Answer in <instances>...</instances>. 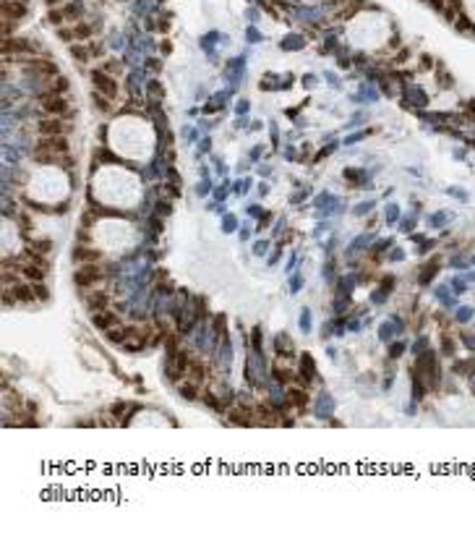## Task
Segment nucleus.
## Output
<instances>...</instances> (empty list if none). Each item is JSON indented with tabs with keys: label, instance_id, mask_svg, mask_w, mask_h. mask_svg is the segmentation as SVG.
Returning <instances> with one entry per match:
<instances>
[{
	"label": "nucleus",
	"instance_id": "nucleus-19",
	"mask_svg": "<svg viewBox=\"0 0 475 533\" xmlns=\"http://www.w3.org/2000/svg\"><path fill=\"white\" fill-rule=\"evenodd\" d=\"M47 21H50V24H55V26H60L63 21H65V14H63V8H52L50 14H47Z\"/></svg>",
	"mask_w": 475,
	"mask_h": 533
},
{
	"label": "nucleus",
	"instance_id": "nucleus-18",
	"mask_svg": "<svg viewBox=\"0 0 475 533\" xmlns=\"http://www.w3.org/2000/svg\"><path fill=\"white\" fill-rule=\"evenodd\" d=\"M89 34H91V26H89V24H81V21H78V24L73 26V37H76V40H89Z\"/></svg>",
	"mask_w": 475,
	"mask_h": 533
},
{
	"label": "nucleus",
	"instance_id": "nucleus-26",
	"mask_svg": "<svg viewBox=\"0 0 475 533\" xmlns=\"http://www.w3.org/2000/svg\"><path fill=\"white\" fill-rule=\"evenodd\" d=\"M105 71H110V74H120V71H123V66H120L118 60H107V66H105Z\"/></svg>",
	"mask_w": 475,
	"mask_h": 533
},
{
	"label": "nucleus",
	"instance_id": "nucleus-21",
	"mask_svg": "<svg viewBox=\"0 0 475 533\" xmlns=\"http://www.w3.org/2000/svg\"><path fill=\"white\" fill-rule=\"evenodd\" d=\"M180 395H183L185 400H193V398H196V384H193V382H188V384L180 387Z\"/></svg>",
	"mask_w": 475,
	"mask_h": 533
},
{
	"label": "nucleus",
	"instance_id": "nucleus-16",
	"mask_svg": "<svg viewBox=\"0 0 475 533\" xmlns=\"http://www.w3.org/2000/svg\"><path fill=\"white\" fill-rule=\"evenodd\" d=\"M287 400H290L293 405H298V408H303V405L308 402V395H306L303 390H295V387H293L290 392H287Z\"/></svg>",
	"mask_w": 475,
	"mask_h": 533
},
{
	"label": "nucleus",
	"instance_id": "nucleus-3",
	"mask_svg": "<svg viewBox=\"0 0 475 533\" xmlns=\"http://www.w3.org/2000/svg\"><path fill=\"white\" fill-rule=\"evenodd\" d=\"M68 149H71L68 136H39L34 157L42 160V157H52V154H68Z\"/></svg>",
	"mask_w": 475,
	"mask_h": 533
},
{
	"label": "nucleus",
	"instance_id": "nucleus-20",
	"mask_svg": "<svg viewBox=\"0 0 475 533\" xmlns=\"http://www.w3.org/2000/svg\"><path fill=\"white\" fill-rule=\"evenodd\" d=\"M442 353H444V356H452V353H455V342H452L449 334H442Z\"/></svg>",
	"mask_w": 475,
	"mask_h": 533
},
{
	"label": "nucleus",
	"instance_id": "nucleus-27",
	"mask_svg": "<svg viewBox=\"0 0 475 533\" xmlns=\"http://www.w3.org/2000/svg\"><path fill=\"white\" fill-rule=\"evenodd\" d=\"M112 413H115V416H123V413H125V402H115V405H112Z\"/></svg>",
	"mask_w": 475,
	"mask_h": 533
},
{
	"label": "nucleus",
	"instance_id": "nucleus-9",
	"mask_svg": "<svg viewBox=\"0 0 475 533\" xmlns=\"http://www.w3.org/2000/svg\"><path fill=\"white\" fill-rule=\"evenodd\" d=\"M110 304V296L102 293V290H94V293H86V308L94 311V314H99V311H105Z\"/></svg>",
	"mask_w": 475,
	"mask_h": 533
},
{
	"label": "nucleus",
	"instance_id": "nucleus-2",
	"mask_svg": "<svg viewBox=\"0 0 475 533\" xmlns=\"http://www.w3.org/2000/svg\"><path fill=\"white\" fill-rule=\"evenodd\" d=\"M39 108L50 118H68L71 115V102L65 94H39Z\"/></svg>",
	"mask_w": 475,
	"mask_h": 533
},
{
	"label": "nucleus",
	"instance_id": "nucleus-29",
	"mask_svg": "<svg viewBox=\"0 0 475 533\" xmlns=\"http://www.w3.org/2000/svg\"><path fill=\"white\" fill-rule=\"evenodd\" d=\"M457 319H460V322H468V319H470V311H468V308H460Z\"/></svg>",
	"mask_w": 475,
	"mask_h": 533
},
{
	"label": "nucleus",
	"instance_id": "nucleus-10",
	"mask_svg": "<svg viewBox=\"0 0 475 533\" xmlns=\"http://www.w3.org/2000/svg\"><path fill=\"white\" fill-rule=\"evenodd\" d=\"M99 259H102V254L94 251V248H89V246H76V251H73V262L76 264H97Z\"/></svg>",
	"mask_w": 475,
	"mask_h": 533
},
{
	"label": "nucleus",
	"instance_id": "nucleus-25",
	"mask_svg": "<svg viewBox=\"0 0 475 533\" xmlns=\"http://www.w3.org/2000/svg\"><path fill=\"white\" fill-rule=\"evenodd\" d=\"M402 350H405V345H402V342L389 345V358H400V356H402Z\"/></svg>",
	"mask_w": 475,
	"mask_h": 533
},
{
	"label": "nucleus",
	"instance_id": "nucleus-1",
	"mask_svg": "<svg viewBox=\"0 0 475 533\" xmlns=\"http://www.w3.org/2000/svg\"><path fill=\"white\" fill-rule=\"evenodd\" d=\"M413 374H415V382H421L426 390L439 387V376H442V372H439L436 356L431 350H426L423 356H418L415 364H413Z\"/></svg>",
	"mask_w": 475,
	"mask_h": 533
},
{
	"label": "nucleus",
	"instance_id": "nucleus-17",
	"mask_svg": "<svg viewBox=\"0 0 475 533\" xmlns=\"http://www.w3.org/2000/svg\"><path fill=\"white\" fill-rule=\"evenodd\" d=\"M91 100H94L97 110H102V112H110V110H112V105H110V97L99 94V92H94V94H91Z\"/></svg>",
	"mask_w": 475,
	"mask_h": 533
},
{
	"label": "nucleus",
	"instance_id": "nucleus-5",
	"mask_svg": "<svg viewBox=\"0 0 475 533\" xmlns=\"http://www.w3.org/2000/svg\"><path fill=\"white\" fill-rule=\"evenodd\" d=\"M73 280H76L78 288H94V285H99L102 280H105V274H102L94 264H81L76 270V274H73Z\"/></svg>",
	"mask_w": 475,
	"mask_h": 533
},
{
	"label": "nucleus",
	"instance_id": "nucleus-15",
	"mask_svg": "<svg viewBox=\"0 0 475 533\" xmlns=\"http://www.w3.org/2000/svg\"><path fill=\"white\" fill-rule=\"evenodd\" d=\"M188 376H191L193 384H201V382H204V364H201V361L191 364V366H188Z\"/></svg>",
	"mask_w": 475,
	"mask_h": 533
},
{
	"label": "nucleus",
	"instance_id": "nucleus-6",
	"mask_svg": "<svg viewBox=\"0 0 475 533\" xmlns=\"http://www.w3.org/2000/svg\"><path fill=\"white\" fill-rule=\"evenodd\" d=\"M91 81H94V89L102 92L105 97H118V84H115V78L107 76V71H91Z\"/></svg>",
	"mask_w": 475,
	"mask_h": 533
},
{
	"label": "nucleus",
	"instance_id": "nucleus-28",
	"mask_svg": "<svg viewBox=\"0 0 475 533\" xmlns=\"http://www.w3.org/2000/svg\"><path fill=\"white\" fill-rule=\"evenodd\" d=\"M389 338H392V327L384 324V327H381V340H389Z\"/></svg>",
	"mask_w": 475,
	"mask_h": 533
},
{
	"label": "nucleus",
	"instance_id": "nucleus-4",
	"mask_svg": "<svg viewBox=\"0 0 475 533\" xmlns=\"http://www.w3.org/2000/svg\"><path fill=\"white\" fill-rule=\"evenodd\" d=\"M71 128H73V126L68 123L65 118H50V115L37 123V134L39 136H68V134H71Z\"/></svg>",
	"mask_w": 475,
	"mask_h": 533
},
{
	"label": "nucleus",
	"instance_id": "nucleus-24",
	"mask_svg": "<svg viewBox=\"0 0 475 533\" xmlns=\"http://www.w3.org/2000/svg\"><path fill=\"white\" fill-rule=\"evenodd\" d=\"M34 293H37V298H39V300H47V298H50L47 288H44L42 282H34Z\"/></svg>",
	"mask_w": 475,
	"mask_h": 533
},
{
	"label": "nucleus",
	"instance_id": "nucleus-14",
	"mask_svg": "<svg viewBox=\"0 0 475 533\" xmlns=\"http://www.w3.org/2000/svg\"><path fill=\"white\" fill-rule=\"evenodd\" d=\"M107 340H110V342H115V345H123L125 340H128V330L110 327V330H107Z\"/></svg>",
	"mask_w": 475,
	"mask_h": 533
},
{
	"label": "nucleus",
	"instance_id": "nucleus-11",
	"mask_svg": "<svg viewBox=\"0 0 475 533\" xmlns=\"http://www.w3.org/2000/svg\"><path fill=\"white\" fill-rule=\"evenodd\" d=\"M68 89H71V84H68L65 76H55L47 81V86H44L42 94H68Z\"/></svg>",
	"mask_w": 475,
	"mask_h": 533
},
{
	"label": "nucleus",
	"instance_id": "nucleus-23",
	"mask_svg": "<svg viewBox=\"0 0 475 533\" xmlns=\"http://www.w3.org/2000/svg\"><path fill=\"white\" fill-rule=\"evenodd\" d=\"M31 248L37 251V254H42V256H44V254L50 251V240H34V243H31Z\"/></svg>",
	"mask_w": 475,
	"mask_h": 533
},
{
	"label": "nucleus",
	"instance_id": "nucleus-13",
	"mask_svg": "<svg viewBox=\"0 0 475 533\" xmlns=\"http://www.w3.org/2000/svg\"><path fill=\"white\" fill-rule=\"evenodd\" d=\"M71 55L76 58L78 63H86L89 58H91V48H89V42H81V44H71Z\"/></svg>",
	"mask_w": 475,
	"mask_h": 533
},
{
	"label": "nucleus",
	"instance_id": "nucleus-30",
	"mask_svg": "<svg viewBox=\"0 0 475 533\" xmlns=\"http://www.w3.org/2000/svg\"><path fill=\"white\" fill-rule=\"evenodd\" d=\"M63 3H68V0H47V6H52V8L55 6H63Z\"/></svg>",
	"mask_w": 475,
	"mask_h": 533
},
{
	"label": "nucleus",
	"instance_id": "nucleus-7",
	"mask_svg": "<svg viewBox=\"0 0 475 533\" xmlns=\"http://www.w3.org/2000/svg\"><path fill=\"white\" fill-rule=\"evenodd\" d=\"M26 16V3H13V0H3V21L10 24H21V18Z\"/></svg>",
	"mask_w": 475,
	"mask_h": 533
},
{
	"label": "nucleus",
	"instance_id": "nucleus-12",
	"mask_svg": "<svg viewBox=\"0 0 475 533\" xmlns=\"http://www.w3.org/2000/svg\"><path fill=\"white\" fill-rule=\"evenodd\" d=\"M118 324V314H112V311H99V314H94V327L97 330H110Z\"/></svg>",
	"mask_w": 475,
	"mask_h": 533
},
{
	"label": "nucleus",
	"instance_id": "nucleus-32",
	"mask_svg": "<svg viewBox=\"0 0 475 533\" xmlns=\"http://www.w3.org/2000/svg\"><path fill=\"white\" fill-rule=\"evenodd\" d=\"M13 3H29V0H13Z\"/></svg>",
	"mask_w": 475,
	"mask_h": 533
},
{
	"label": "nucleus",
	"instance_id": "nucleus-22",
	"mask_svg": "<svg viewBox=\"0 0 475 533\" xmlns=\"http://www.w3.org/2000/svg\"><path fill=\"white\" fill-rule=\"evenodd\" d=\"M63 14H65V18H76V16L81 14V3H71V6H65V8H63Z\"/></svg>",
	"mask_w": 475,
	"mask_h": 533
},
{
	"label": "nucleus",
	"instance_id": "nucleus-8",
	"mask_svg": "<svg viewBox=\"0 0 475 533\" xmlns=\"http://www.w3.org/2000/svg\"><path fill=\"white\" fill-rule=\"evenodd\" d=\"M10 293H13L16 304H31L34 298H37V293H34V285H26V282H16L13 288H8Z\"/></svg>",
	"mask_w": 475,
	"mask_h": 533
},
{
	"label": "nucleus",
	"instance_id": "nucleus-31",
	"mask_svg": "<svg viewBox=\"0 0 475 533\" xmlns=\"http://www.w3.org/2000/svg\"><path fill=\"white\" fill-rule=\"evenodd\" d=\"M342 3H345V0H332V6H342Z\"/></svg>",
	"mask_w": 475,
	"mask_h": 533
}]
</instances>
